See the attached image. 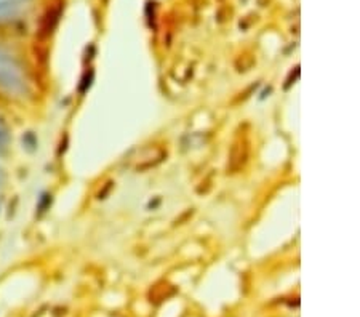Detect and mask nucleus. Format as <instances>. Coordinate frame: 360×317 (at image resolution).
<instances>
[{
    "instance_id": "3",
    "label": "nucleus",
    "mask_w": 360,
    "mask_h": 317,
    "mask_svg": "<svg viewBox=\"0 0 360 317\" xmlns=\"http://www.w3.org/2000/svg\"><path fill=\"white\" fill-rule=\"evenodd\" d=\"M21 63L8 48H5L4 45H0V67L10 69V71L18 72Z\"/></svg>"
},
{
    "instance_id": "4",
    "label": "nucleus",
    "mask_w": 360,
    "mask_h": 317,
    "mask_svg": "<svg viewBox=\"0 0 360 317\" xmlns=\"http://www.w3.org/2000/svg\"><path fill=\"white\" fill-rule=\"evenodd\" d=\"M20 13L18 5L11 2V0H0V22H7L15 20Z\"/></svg>"
},
{
    "instance_id": "2",
    "label": "nucleus",
    "mask_w": 360,
    "mask_h": 317,
    "mask_svg": "<svg viewBox=\"0 0 360 317\" xmlns=\"http://www.w3.org/2000/svg\"><path fill=\"white\" fill-rule=\"evenodd\" d=\"M0 89L13 91V93H25L26 91L25 79L20 77L18 72L0 67Z\"/></svg>"
},
{
    "instance_id": "5",
    "label": "nucleus",
    "mask_w": 360,
    "mask_h": 317,
    "mask_svg": "<svg viewBox=\"0 0 360 317\" xmlns=\"http://www.w3.org/2000/svg\"><path fill=\"white\" fill-rule=\"evenodd\" d=\"M7 143H8V135L5 134L4 130H0V149L7 148Z\"/></svg>"
},
{
    "instance_id": "6",
    "label": "nucleus",
    "mask_w": 360,
    "mask_h": 317,
    "mask_svg": "<svg viewBox=\"0 0 360 317\" xmlns=\"http://www.w3.org/2000/svg\"><path fill=\"white\" fill-rule=\"evenodd\" d=\"M0 172H2V170H0Z\"/></svg>"
},
{
    "instance_id": "1",
    "label": "nucleus",
    "mask_w": 360,
    "mask_h": 317,
    "mask_svg": "<svg viewBox=\"0 0 360 317\" xmlns=\"http://www.w3.org/2000/svg\"><path fill=\"white\" fill-rule=\"evenodd\" d=\"M248 157V140L245 135L239 134L236 136L234 143H232L231 148V154H229V165L228 169L234 173L237 170H240L245 160Z\"/></svg>"
}]
</instances>
